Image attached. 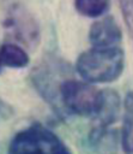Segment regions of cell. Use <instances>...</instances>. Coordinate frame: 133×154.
Wrapping results in <instances>:
<instances>
[{
  "instance_id": "obj_11",
  "label": "cell",
  "mask_w": 133,
  "mask_h": 154,
  "mask_svg": "<svg viewBox=\"0 0 133 154\" xmlns=\"http://www.w3.org/2000/svg\"><path fill=\"white\" fill-rule=\"evenodd\" d=\"M121 12L125 19V23L127 25L128 32L133 41V0H119Z\"/></svg>"
},
{
  "instance_id": "obj_6",
  "label": "cell",
  "mask_w": 133,
  "mask_h": 154,
  "mask_svg": "<svg viewBox=\"0 0 133 154\" xmlns=\"http://www.w3.org/2000/svg\"><path fill=\"white\" fill-rule=\"evenodd\" d=\"M122 31L114 17L107 16L92 23L89 31V41L95 48L119 47Z\"/></svg>"
},
{
  "instance_id": "obj_13",
  "label": "cell",
  "mask_w": 133,
  "mask_h": 154,
  "mask_svg": "<svg viewBox=\"0 0 133 154\" xmlns=\"http://www.w3.org/2000/svg\"><path fill=\"white\" fill-rule=\"evenodd\" d=\"M0 65H1V63H0Z\"/></svg>"
},
{
  "instance_id": "obj_12",
  "label": "cell",
  "mask_w": 133,
  "mask_h": 154,
  "mask_svg": "<svg viewBox=\"0 0 133 154\" xmlns=\"http://www.w3.org/2000/svg\"><path fill=\"white\" fill-rule=\"evenodd\" d=\"M11 113H12L11 107L0 99V118H7L11 116Z\"/></svg>"
},
{
  "instance_id": "obj_9",
  "label": "cell",
  "mask_w": 133,
  "mask_h": 154,
  "mask_svg": "<svg viewBox=\"0 0 133 154\" xmlns=\"http://www.w3.org/2000/svg\"><path fill=\"white\" fill-rule=\"evenodd\" d=\"M0 63L8 67L22 69L29 64V55L18 45L8 42L0 47Z\"/></svg>"
},
{
  "instance_id": "obj_10",
  "label": "cell",
  "mask_w": 133,
  "mask_h": 154,
  "mask_svg": "<svg viewBox=\"0 0 133 154\" xmlns=\"http://www.w3.org/2000/svg\"><path fill=\"white\" fill-rule=\"evenodd\" d=\"M110 6V0H74L75 10L86 17L96 18L102 16Z\"/></svg>"
},
{
  "instance_id": "obj_1",
  "label": "cell",
  "mask_w": 133,
  "mask_h": 154,
  "mask_svg": "<svg viewBox=\"0 0 133 154\" xmlns=\"http://www.w3.org/2000/svg\"><path fill=\"white\" fill-rule=\"evenodd\" d=\"M125 67V53L120 47L95 48L83 52L75 63L79 76L90 83H109L117 79Z\"/></svg>"
},
{
  "instance_id": "obj_4",
  "label": "cell",
  "mask_w": 133,
  "mask_h": 154,
  "mask_svg": "<svg viewBox=\"0 0 133 154\" xmlns=\"http://www.w3.org/2000/svg\"><path fill=\"white\" fill-rule=\"evenodd\" d=\"M7 154H72L65 143L42 124H32L13 137Z\"/></svg>"
},
{
  "instance_id": "obj_2",
  "label": "cell",
  "mask_w": 133,
  "mask_h": 154,
  "mask_svg": "<svg viewBox=\"0 0 133 154\" xmlns=\"http://www.w3.org/2000/svg\"><path fill=\"white\" fill-rule=\"evenodd\" d=\"M61 113L95 118L103 102V90L74 78H65L59 89Z\"/></svg>"
},
{
  "instance_id": "obj_7",
  "label": "cell",
  "mask_w": 133,
  "mask_h": 154,
  "mask_svg": "<svg viewBox=\"0 0 133 154\" xmlns=\"http://www.w3.org/2000/svg\"><path fill=\"white\" fill-rule=\"evenodd\" d=\"M120 112V97L116 91L111 89L103 90V102L99 112L93 118V126L91 130L95 131H104L108 130L109 125H111Z\"/></svg>"
},
{
  "instance_id": "obj_3",
  "label": "cell",
  "mask_w": 133,
  "mask_h": 154,
  "mask_svg": "<svg viewBox=\"0 0 133 154\" xmlns=\"http://www.w3.org/2000/svg\"><path fill=\"white\" fill-rule=\"evenodd\" d=\"M2 25L6 34L30 49L40 45L41 31L34 14L20 0H2Z\"/></svg>"
},
{
  "instance_id": "obj_5",
  "label": "cell",
  "mask_w": 133,
  "mask_h": 154,
  "mask_svg": "<svg viewBox=\"0 0 133 154\" xmlns=\"http://www.w3.org/2000/svg\"><path fill=\"white\" fill-rule=\"evenodd\" d=\"M67 71L68 66L62 60L52 57L37 65L30 75V81L37 93L59 114H62L59 100V89L62 81L66 78L64 76Z\"/></svg>"
},
{
  "instance_id": "obj_8",
  "label": "cell",
  "mask_w": 133,
  "mask_h": 154,
  "mask_svg": "<svg viewBox=\"0 0 133 154\" xmlns=\"http://www.w3.org/2000/svg\"><path fill=\"white\" fill-rule=\"evenodd\" d=\"M122 148L127 154H133V91L128 93L123 102V123L121 131Z\"/></svg>"
}]
</instances>
